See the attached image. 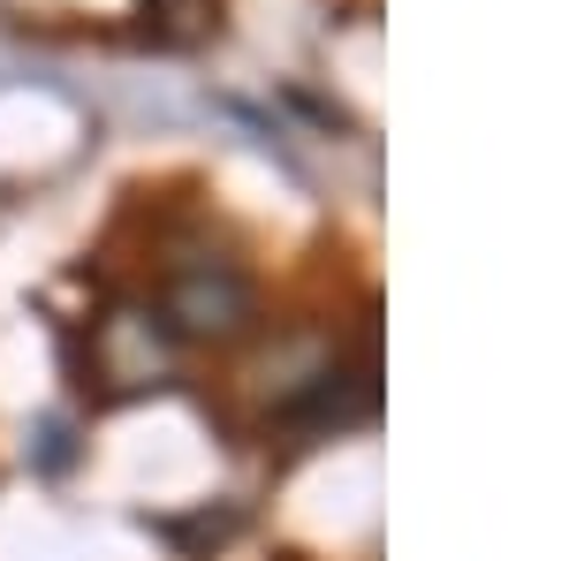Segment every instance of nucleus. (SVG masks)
<instances>
[{"label": "nucleus", "instance_id": "1", "mask_svg": "<svg viewBox=\"0 0 569 561\" xmlns=\"http://www.w3.org/2000/svg\"><path fill=\"white\" fill-rule=\"evenodd\" d=\"M160 327H168L176 342L228 349V342H243V334L259 327V289H251V273L236 259H213V251L176 259L168 281H160Z\"/></svg>", "mask_w": 569, "mask_h": 561}]
</instances>
